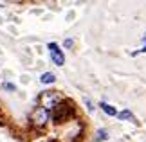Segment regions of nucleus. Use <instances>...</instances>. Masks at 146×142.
<instances>
[{"label":"nucleus","instance_id":"9d476101","mask_svg":"<svg viewBox=\"0 0 146 142\" xmlns=\"http://www.w3.org/2000/svg\"><path fill=\"white\" fill-rule=\"evenodd\" d=\"M72 45H74L72 40H65V47H72Z\"/></svg>","mask_w":146,"mask_h":142},{"label":"nucleus","instance_id":"423d86ee","mask_svg":"<svg viewBox=\"0 0 146 142\" xmlns=\"http://www.w3.org/2000/svg\"><path fill=\"white\" fill-rule=\"evenodd\" d=\"M99 106H101V110H103L106 115H110V117L117 115V112H115V108H114V106H110V104H106V103H101Z\"/></svg>","mask_w":146,"mask_h":142},{"label":"nucleus","instance_id":"7ed1b4c3","mask_svg":"<svg viewBox=\"0 0 146 142\" xmlns=\"http://www.w3.org/2000/svg\"><path fill=\"white\" fill-rule=\"evenodd\" d=\"M47 121H49V112L45 108H42V106H36L35 110H33V113H31V122L35 124V126L42 128V126L47 124Z\"/></svg>","mask_w":146,"mask_h":142},{"label":"nucleus","instance_id":"6e6552de","mask_svg":"<svg viewBox=\"0 0 146 142\" xmlns=\"http://www.w3.org/2000/svg\"><path fill=\"white\" fill-rule=\"evenodd\" d=\"M117 117H119L121 121H123V119H130L132 122H135V119H133V115H132V112H128V110H123L121 113H117Z\"/></svg>","mask_w":146,"mask_h":142},{"label":"nucleus","instance_id":"1a4fd4ad","mask_svg":"<svg viewBox=\"0 0 146 142\" xmlns=\"http://www.w3.org/2000/svg\"><path fill=\"white\" fill-rule=\"evenodd\" d=\"M2 87H4L5 90H11V92H13V90H16V87H15V85H11V83H2Z\"/></svg>","mask_w":146,"mask_h":142},{"label":"nucleus","instance_id":"0eeeda50","mask_svg":"<svg viewBox=\"0 0 146 142\" xmlns=\"http://www.w3.org/2000/svg\"><path fill=\"white\" fill-rule=\"evenodd\" d=\"M106 139H108V131H106V129H98V131H96V137H94V142L106 140Z\"/></svg>","mask_w":146,"mask_h":142},{"label":"nucleus","instance_id":"f8f14e48","mask_svg":"<svg viewBox=\"0 0 146 142\" xmlns=\"http://www.w3.org/2000/svg\"><path fill=\"white\" fill-rule=\"evenodd\" d=\"M141 52H146V47H144V49H141Z\"/></svg>","mask_w":146,"mask_h":142},{"label":"nucleus","instance_id":"20e7f679","mask_svg":"<svg viewBox=\"0 0 146 142\" xmlns=\"http://www.w3.org/2000/svg\"><path fill=\"white\" fill-rule=\"evenodd\" d=\"M47 49H49V52H50V59H52L54 65L61 67V65L65 63V56H63V52L60 50V47H58L56 43H49Z\"/></svg>","mask_w":146,"mask_h":142},{"label":"nucleus","instance_id":"f03ea898","mask_svg":"<svg viewBox=\"0 0 146 142\" xmlns=\"http://www.w3.org/2000/svg\"><path fill=\"white\" fill-rule=\"evenodd\" d=\"M61 103V95L58 92H43L40 95V106L45 108V110H54L56 106Z\"/></svg>","mask_w":146,"mask_h":142},{"label":"nucleus","instance_id":"9b49d317","mask_svg":"<svg viewBox=\"0 0 146 142\" xmlns=\"http://www.w3.org/2000/svg\"><path fill=\"white\" fill-rule=\"evenodd\" d=\"M85 103H87V106H88V110L92 112V110H94V106H92V103H90V101H88V99H85Z\"/></svg>","mask_w":146,"mask_h":142},{"label":"nucleus","instance_id":"39448f33","mask_svg":"<svg viewBox=\"0 0 146 142\" xmlns=\"http://www.w3.org/2000/svg\"><path fill=\"white\" fill-rule=\"evenodd\" d=\"M40 81L43 83V85H50V83H54L56 81V76L52 72H43L42 74V77H40Z\"/></svg>","mask_w":146,"mask_h":142},{"label":"nucleus","instance_id":"f257e3e1","mask_svg":"<svg viewBox=\"0 0 146 142\" xmlns=\"http://www.w3.org/2000/svg\"><path fill=\"white\" fill-rule=\"evenodd\" d=\"M74 115V104L70 103V101H61L52 110V119L56 124H61L65 121H69V119Z\"/></svg>","mask_w":146,"mask_h":142}]
</instances>
